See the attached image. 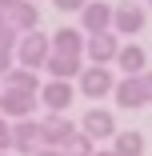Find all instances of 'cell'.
I'll use <instances>...</instances> for the list:
<instances>
[{"instance_id":"cell-18","label":"cell","mask_w":152,"mask_h":156,"mask_svg":"<svg viewBox=\"0 0 152 156\" xmlns=\"http://www.w3.org/2000/svg\"><path fill=\"white\" fill-rule=\"evenodd\" d=\"M64 156H96V140L80 132V136H76V140H72V144L64 148Z\"/></svg>"},{"instance_id":"cell-23","label":"cell","mask_w":152,"mask_h":156,"mask_svg":"<svg viewBox=\"0 0 152 156\" xmlns=\"http://www.w3.org/2000/svg\"><path fill=\"white\" fill-rule=\"evenodd\" d=\"M32 156H64V152H60V148H36Z\"/></svg>"},{"instance_id":"cell-10","label":"cell","mask_w":152,"mask_h":156,"mask_svg":"<svg viewBox=\"0 0 152 156\" xmlns=\"http://www.w3.org/2000/svg\"><path fill=\"white\" fill-rule=\"evenodd\" d=\"M8 24L16 28V32H36L40 28V8H36V0H16V4L8 8Z\"/></svg>"},{"instance_id":"cell-9","label":"cell","mask_w":152,"mask_h":156,"mask_svg":"<svg viewBox=\"0 0 152 156\" xmlns=\"http://www.w3.org/2000/svg\"><path fill=\"white\" fill-rule=\"evenodd\" d=\"M36 148H44L40 120H16V124H12V152H20V156H32Z\"/></svg>"},{"instance_id":"cell-26","label":"cell","mask_w":152,"mask_h":156,"mask_svg":"<svg viewBox=\"0 0 152 156\" xmlns=\"http://www.w3.org/2000/svg\"><path fill=\"white\" fill-rule=\"evenodd\" d=\"M12 4H16V0H0V8H4V12H8V8H12Z\"/></svg>"},{"instance_id":"cell-19","label":"cell","mask_w":152,"mask_h":156,"mask_svg":"<svg viewBox=\"0 0 152 156\" xmlns=\"http://www.w3.org/2000/svg\"><path fill=\"white\" fill-rule=\"evenodd\" d=\"M0 152H12V124H8V116H0Z\"/></svg>"},{"instance_id":"cell-14","label":"cell","mask_w":152,"mask_h":156,"mask_svg":"<svg viewBox=\"0 0 152 156\" xmlns=\"http://www.w3.org/2000/svg\"><path fill=\"white\" fill-rule=\"evenodd\" d=\"M116 104L120 108H144V88H140V76H124L116 80Z\"/></svg>"},{"instance_id":"cell-7","label":"cell","mask_w":152,"mask_h":156,"mask_svg":"<svg viewBox=\"0 0 152 156\" xmlns=\"http://www.w3.org/2000/svg\"><path fill=\"white\" fill-rule=\"evenodd\" d=\"M80 132L84 136H92V140H112L116 136V116L108 108H88L80 116Z\"/></svg>"},{"instance_id":"cell-20","label":"cell","mask_w":152,"mask_h":156,"mask_svg":"<svg viewBox=\"0 0 152 156\" xmlns=\"http://www.w3.org/2000/svg\"><path fill=\"white\" fill-rule=\"evenodd\" d=\"M52 4H56L60 12H84L88 4H92V0H52Z\"/></svg>"},{"instance_id":"cell-21","label":"cell","mask_w":152,"mask_h":156,"mask_svg":"<svg viewBox=\"0 0 152 156\" xmlns=\"http://www.w3.org/2000/svg\"><path fill=\"white\" fill-rule=\"evenodd\" d=\"M140 88H144V104H152V72H140Z\"/></svg>"},{"instance_id":"cell-12","label":"cell","mask_w":152,"mask_h":156,"mask_svg":"<svg viewBox=\"0 0 152 156\" xmlns=\"http://www.w3.org/2000/svg\"><path fill=\"white\" fill-rule=\"evenodd\" d=\"M84 44H88V36L80 28H56L52 32V52H60V56H84Z\"/></svg>"},{"instance_id":"cell-2","label":"cell","mask_w":152,"mask_h":156,"mask_svg":"<svg viewBox=\"0 0 152 156\" xmlns=\"http://www.w3.org/2000/svg\"><path fill=\"white\" fill-rule=\"evenodd\" d=\"M40 136H44V148H60V152H64V148L80 136V128H76L64 112H48V116L40 120Z\"/></svg>"},{"instance_id":"cell-15","label":"cell","mask_w":152,"mask_h":156,"mask_svg":"<svg viewBox=\"0 0 152 156\" xmlns=\"http://www.w3.org/2000/svg\"><path fill=\"white\" fill-rule=\"evenodd\" d=\"M44 72H48L52 80H72V76L84 72V64H80V56H60V52H52L48 64H44Z\"/></svg>"},{"instance_id":"cell-29","label":"cell","mask_w":152,"mask_h":156,"mask_svg":"<svg viewBox=\"0 0 152 156\" xmlns=\"http://www.w3.org/2000/svg\"><path fill=\"white\" fill-rule=\"evenodd\" d=\"M144 4H148V0H144Z\"/></svg>"},{"instance_id":"cell-22","label":"cell","mask_w":152,"mask_h":156,"mask_svg":"<svg viewBox=\"0 0 152 156\" xmlns=\"http://www.w3.org/2000/svg\"><path fill=\"white\" fill-rule=\"evenodd\" d=\"M12 56H16V52H0V76L12 72Z\"/></svg>"},{"instance_id":"cell-5","label":"cell","mask_w":152,"mask_h":156,"mask_svg":"<svg viewBox=\"0 0 152 156\" xmlns=\"http://www.w3.org/2000/svg\"><path fill=\"white\" fill-rule=\"evenodd\" d=\"M148 20V8H140V0H124V4H116L112 12V32L116 36H136Z\"/></svg>"},{"instance_id":"cell-27","label":"cell","mask_w":152,"mask_h":156,"mask_svg":"<svg viewBox=\"0 0 152 156\" xmlns=\"http://www.w3.org/2000/svg\"><path fill=\"white\" fill-rule=\"evenodd\" d=\"M148 8H152V0H148Z\"/></svg>"},{"instance_id":"cell-28","label":"cell","mask_w":152,"mask_h":156,"mask_svg":"<svg viewBox=\"0 0 152 156\" xmlns=\"http://www.w3.org/2000/svg\"><path fill=\"white\" fill-rule=\"evenodd\" d=\"M0 156H8V152H0Z\"/></svg>"},{"instance_id":"cell-16","label":"cell","mask_w":152,"mask_h":156,"mask_svg":"<svg viewBox=\"0 0 152 156\" xmlns=\"http://www.w3.org/2000/svg\"><path fill=\"white\" fill-rule=\"evenodd\" d=\"M4 88H20V92H40L44 84H40V72H32V68H12V72L4 76Z\"/></svg>"},{"instance_id":"cell-30","label":"cell","mask_w":152,"mask_h":156,"mask_svg":"<svg viewBox=\"0 0 152 156\" xmlns=\"http://www.w3.org/2000/svg\"><path fill=\"white\" fill-rule=\"evenodd\" d=\"M36 4H40V0H36Z\"/></svg>"},{"instance_id":"cell-24","label":"cell","mask_w":152,"mask_h":156,"mask_svg":"<svg viewBox=\"0 0 152 156\" xmlns=\"http://www.w3.org/2000/svg\"><path fill=\"white\" fill-rule=\"evenodd\" d=\"M4 28H8V12L0 8V32H4Z\"/></svg>"},{"instance_id":"cell-3","label":"cell","mask_w":152,"mask_h":156,"mask_svg":"<svg viewBox=\"0 0 152 156\" xmlns=\"http://www.w3.org/2000/svg\"><path fill=\"white\" fill-rule=\"evenodd\" d=\"M36 104H40V92L0 88V116H8V120H32Z\"/></svg>"},{"instance_id":"cell-13","label":"cell","mask_w":152,"mask_h":156,"mask_svg":"<svg viewBox=\"0 0 152 156\" xmlns=\"http://www.w3.org/2000/svg\"><path fill=\"white\" fill-rule=\"evenodd\" d=\"M116 68L124 72V76L148 72V52H144L140 44H124V48H120V56H116Z\"/></svg>"},{"instance_id":"cell-4","label":"cell","mask_w":152,"mask_h":156,"mask_svg":"<svg viewBox=\"0 0 152 156\" xmlns=\"http://www.w3.org/2000/svg\"><path fill=\"white\" fill-rule=\"evenodd\" d=\"M76 80H80V92H84L88 100H104V96L116 92V76H112L104 64H88Z\"/></svg>"},{"instance_id":"cell-25","label":"cell","mask_w":152,"mask_h":156,"mask_svg":"<svg viewBox=\"0 0 152 156\" xmlns=\"http://www.w3.org/2000/svg\"><path fill=\"white\" fill-rule=\"evenodd\" d=\"M96 156H116V152L112 148H96Z\"/></svg>"},{"instance_id":"cell-6","label":"cell","mask_w":152,"mask_h":156,"mask_svg":"<svg viewBox=\"0 0 152 156\" xmlns=\"http://www.w3.org/2000/svg\"><path fill=\"white\" fill-rule=\"evenodd\" d=\"M112 12L116 4H104V0H92L84 12H80V32L84 36H96V32H112Z\"/></svg>"},{"instance_id":"cell-17","label":"cell","mask_w":152,"mask_h":156,"mask_svg":"<svg viewBox=\"0 0 152 156\" xmlns=\"http://www.w3.org/2000/svg\"><path fill=\"white\" fill-rule=\"evenodd\" d=\"M112 152L116 156H144V136L140 132H116L112 136Z\"/></svg>"},{"instance_id":"cell-1","label":"cell","mask_w":152,"mask_h":156,"mask_svg":"<svg viewBox=\"0 0 152 156\" xmlns=\"http://www.w3.org/2000/svg\"><path fill=\"white\" fill-rule=\"evenodd\" d=\"M48 56H52V36H44L40 28L20 36V44H16V60H20V68L40 72V68L48 64Z\"/></svg>"},{"instance_id":"cell-11","label":"cell","mask_w":152,"mask_h":156,"mask_svg":"<svg viewBox=\"0 0 152 156\" xmlns=\"http://www.w3.org/2000/svg\"><path fill=\"white\" fill-rule=\"evenodd\" d=\"M40 104H44L48 112H64V108L72 104V80H44Z\"/></svg>"},{"instance_id":"cell-8","label":"cell","mask_w":152,"mask_h":156,"mask_svg":"<svg viewBox=\"0 0 152 156\" xmlns=\"http://www.w3.org/2000/svg\"><path fill=\"white\" fill-rule=\"evenodd\" d=\"M120 48H124V44H120L116 40V32H96V36H88V44H84V56L88 60H92V64H112V60L120 56Z\"/></svg>"}]
</instances>
